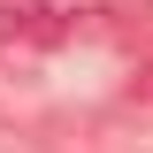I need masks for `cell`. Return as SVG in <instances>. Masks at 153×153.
Returning a JSON list of instances; mask_svg holds the SVG:
<instances>
[{"mask_svg":"<svg viewBox=\"0 0 153 153\" xmlns=\"http://www.w3.org/2000/svg\"><path fill=\"white\" fill-rule=\"evenodd\" d=\"M0 38L46 46V38H61V8H46V0H8V8H0Z\"/></svg>","mask_w":153,"mask_h":153,"instance_id":"1","label":"cell"},{"mask_svg":"<svg viewBox=\"0 0 153 153\" xmlns=\"http://www.w3.org/2000/svg\"><path fill=\"white\" fill-rule=\"evenodd\" d=\"M138 84H146V92H153V61H146V69H138Z\"/></svg>","mask_w":153,"mask_h":153,"instance_id":"2","label":"cell"}]
</instances>
